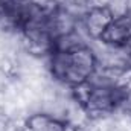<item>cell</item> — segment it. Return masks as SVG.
Segmentation results:
<instances>
[{
    "instance_id": "2",
    "label": "cell",
    "mask_w": 131,
    "mask_h": 131,
    "mask_svg": "<svg viewBox=\"0 0 131 131\" xmlns=\"http://www.w3.org/2000/svg\"><path fill=\"white\" fill-rule=\"evenodd\" d=\"M99 41L114 47H127L131 43V14L113 17Z\"/></svg>"
},
{
    "instance_id": "8",
    "label": "cell",
    "mask_w": 131,
    "mask_h": 131,
    "mask_svg": "<svg viewBox=\"0 0 131 131\" xmlns=\"http://www.w3.org/2000/svg\"><path fill=\"white\" fill-rule=\"evenodd\" d=\"M76 131H93V130H92V127H89V125H87V127H81V128H76Z\"/></svg>"
},
{
    "instance_id": "1",
    "label": "cell",
    "mask_w": 131,
    "mask_h": 131,
    "mask_svg": "<svg viewBox=\"0 0 131 131\" xmlns=\"http://www.w3.org/2000/svg\"><path fill=\"white\" fill-rule=\"evenodd\" d=\"M47 60L52 78L70 89L85 82L98 67L92 46L73 52H52Z\"/></svg>"
},
{
    "instance_id": "5",
    "label": "cell",
    "mask_w": 131,
    "mask_h": 131,
    "mask_svg": "<svg viewBox=\"0 0 131 131\" xmlns=\"http://www.w3.org/2000/svg\"><path fill=\"white\" fill-rule=\"evenodd\" d=\"M128 8H130V0H110L108 3V9L113 14V17L128 14Z\"/></svg>"
},
{
    "instance_id": "9",
    "label": "cell",
    "mask_w": 131,
    "mask_h": 131,
    "mask_svg": "<svg viewBox=\"0 0 131 131\" xmlns=\"http://www.w3.org/2000/svg\"><path fill=\"white\" fill-rule=\"evenodd\" d=\"M127 49L130 50V53H131V43H130V44H128V46H127Z\"/></svg>"
},
{
    "instance_id": "4",
    "label": "cell",
    "mask_w": 131,
    "mask_h": 131,
    "mask_svg": "<svg viewBox=\"0 0 131 131\" xmlns=\"http://www.w3.org/2000/svg\"><path fill=\"white\" fill-rule=\"evenodd\" d=\"M28 127H31L34 131H66L67 124L63 119L55 117L46 111H37L28 116L26 122Z\"/></svg>"
},
{
    "instance_id": "3",
    "label": "cell",
    "mask_w": 131,
    "mask_h": 131,
    "mask_svg": "<svg viewBox=\"0 0 131 131\" xmlns=\"http://www.w3.org/2000/svg\"><path fill=\"white\" fill-rule=\"evenodd\" d=\"M113 20V14L108 8H89L84 17L81 18V26L90 41L99 40L110 21Z\"/></svg>"
},
{
    "instance_id": "7",
    "label": "cell",
    "mask_w": 131,
    "mask_h": 131,
    "mask_svg": "<svg viewBox=\"0 0 131 131\" xmlns=\"http://www.w3.org/2000/svg\"><path fill=\"white\" fill-rule=\"evenodd\" d=\"M17 131H34V130L31 128V127H28L26 124H23V125H21V127H20V128H18Z\"/></svg>"
},
{
    "instance_id": "6",
    "label": "cell",
    "mask_w": 131,
    "mask_h": 131,
    "mask_svg": "<svg viewBox=\"0 0 131 131\" xmlns=\"http://www.w3.org/2000/svg\"><path fill=\"white\" fill-rule=\"evenodd\" d=\"M110 0H89L90 8H108Z\"/></svg>"
}]
</instances>
